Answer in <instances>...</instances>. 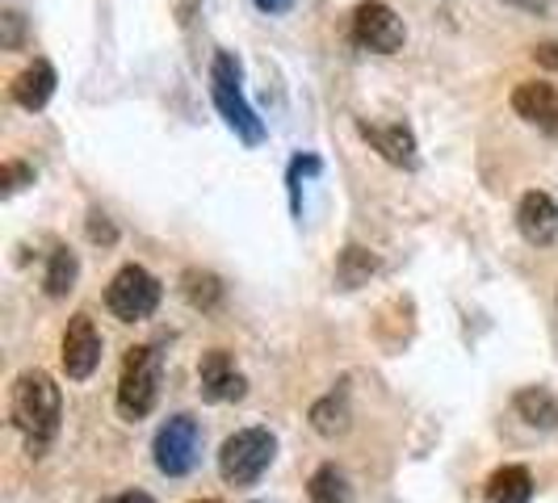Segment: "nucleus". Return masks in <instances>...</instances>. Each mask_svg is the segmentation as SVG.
<instances>
[{
  "mask_svg": "<svg viewBox=\"0 0 558 503\" xmlns=\"http://www.w3.org/2000/svg\"><path fill=\"white\" fill-rule=\"evenodd\" d=\"M9 416H13V428L26 437L29 453H43L56 441L59 419H63V394H59L56 378L47 369H26L13 382Z\"/></svg>",
  "mask_w": 558,
  "mask_h": 503,
  "instance_id": "obj_1",
  "label": "nucleus"
},
{
  "mask_svg": "<svg viewBox=\"0 0 558 503\" xmlns=\"http://www.w3.org/2000/svg\"><path fill=\"white\" fill-rule=\"evenodd\" d=\"M160 398V353L151 344H135L126 348V361H122V373H118V416L122 419H147L151 407Z\"/></svg>",
  "mask_w": 558,
  "mask_h": 503,
  "instance_id": "obj_2",
  "label": "nucleus"
},
{
  "mask_svg": "<svg viewBox=\"0 0 558 503\" xmlns=\"http://www.w3.org/2000/svg\"><path fill=\"white\" fill-rule=\"evenodd\" d=\"M274 453H278V437L269 428H240L219 449V475L227 487H252L274 466Z\"/></svg>",
  "mask_w": 558,
  "mask_h": 503,
  "instance_id": "obj_3",
  "label": "nucleus"
},
{
  "mask_svg": "<svg viewBox=\"0 0 558 503\" xmlns=\"http://www.w3.org/2000/svg\"><path fill=\"white\" fill-rule=\"evenodd\" d=\"M210 97H215L219 113L227 118V126L248 143V147L265 143V122H260L256 110L244 101V88H240V63L227 56V51H219L215 63H210Z\"/></svg>",
  "mask_w": 558,
  "mask_h": 503,
  "instance_id": "obj_4",
  "label": "nucleus"
},
{
  "mask_svg": "<svg viewBox=\"0 0 558 503\" xmlns=\"http://www.w3.org/2000/svg\"><path fill=\"white\" fill-rule=\"evenodd\" d=\"M160 281L151 278L143 265H122L118 273L106 285V307H110L113 319L122 323H140V319H151L156 307H160Z\"/></svg>",
  "mask_w": 558,
  "mask_h": 503,
  "instance_id": "obj_5",
  "label": "nucleus"
},
{
  "mask_svg": "<svg viewBox=\"0 0 558 503\" xmlns=\"http://www.w3.org/2000/svg\"><path fill=\"white\" fill-rule=\"evenodd\" d=\"M156 470L168 478H185L197 466V453H202V428L194 416H172L160 424L156 432Z\"/></svg>",
  "mask_w": 558,
  "mask_h": 503,
  "instance_id": "obj_6",
  "label": "nucleus"
},
{
  "mask_svg": "<svg viewBox=\"0 0 558 503\" xmlns=\"http://www.w3.org/2000/svg\"><path fill=\"white\" fill-rule=\"evenodd\" d=\"M101 353H106V340L97 332L93 315L76 310L68 319V328H63V340H59V365H63L68 382H88L97 373V365H101Z\"/></svg>",
  "mask_w": 558,
  "mask_h": 503,
  "instance_id": "obj_7",
  "label": "nucleus"
},
{
  "mask_svg": "<svg viewBox=\"0 0 558 503\" xmlns=\"http://www.w3.org/2000/svg\"><path fill=\"white\" fill-rule=\"evenodd\" d=\"M353 42L362 51H374V56H395L408 42L403 17L395 13L391 4H383V0H365L353 13Z\"/></svg>",
  "mask_w": 558,
  "mask_h": 503,
  "instance_id": "obj_8",
  "label": "nucleus"
},
{
  "mask_svg": "<svg viewBox=\"0 0 558 503\" xmlns=\"http://www.w3.org/2000/svg\"><path fill=\"white\" fill-rule=\"evenodd\" d=\"M197 391H202L206 403H235V398H244L248 382H244V373L235 369L231 353L210 348V353H202V361H197Z\"/></svg>",
  "mask_w": 558,
  "mask_h": 503,
  "instance_id": "obj_9",
  "label": "nucleus"
},
{
  "mask_svg": "<svg viewBox=\"0 0 558 503\" xmlns=\"http://www.w3.org/2000/svg\"><path fill=\"white\" fill-rule=\"evenodd\" d=\"M517 231L533 248H550L558 240V201L542 189H530L517 206Z\"/></svg>",
  "mask_w": 558,
  "mask_h": 503,
  "instance_id": "obj_10",
  "label": "nucleus"
},
{
  "mask_svg": "<svg viewBox=\"0 0 558 503\" xmlns=\"http://www.w3.org/2000/svg\"><path fill=\"white\" fill-rule=\"evenodd\" d=\"M512 110L517 118H525L530 126L558 135V88L546 81H525L512 88Z\"/></svg>",
  "mask_w": 558,
  "mask_h": 503,
  "instance_id": "obj_11",
  "label": "nucleus"
},
{
  "mask_svg": "<svg viewBox=\"0 0 558 503\" xmlns=\"http://www.w3.org/2000/svg\"><path fill=\"white\" fill-rule=\"evenodd\" d=\"M357 131H362V139L395 168H416V135L408 131V126H374V122H357Z\"/></svg>",
  "mask_w": 558,
  "mask_h": 503,
  "instance_id": "obj_12",
  "label": "nucleus"
},
{
  "mask_svg": "<svg viewBox=\"0 0 558 503\" xmlns=\"http://www.w3.org/2000/svg\"><path fill=\"white\" fill-rule=\"evenodd\" d=\"M9 97H13V106H22V110H43L51 97H56V68L47 63V59H34L26 72H17L13 84H9Z\"/></svg>",
  "mask_w": 558,
  "mask_h": 503,
  "instance_id": "obj_13",
  "label": "nucleus"
},
{
  "mask_svg": "<svg viewBox=\"0 0 558 503\" xmlns=\"http://www.w3.org/2000/svg\"><path fill=\"white\" fill-rule=\"evenodd\" d=\"M512 412L525 419L530 428L550 432V428H558V394H550L546 387H525L512 398Z\"/></svg>",
  "mask_w": 558,
  "mask_h": 503,
  "instance_id": "obj_14",
  "label": "nucleus"
},
{
  "mask_svg": "<svg viewBox=\"0 0 558 503\" xmlns=\"http://www.w3.org/2000/svg\"><path fill=\"white\" fill-rule=\"evenodd\" d=\"M533 500V475L525 466H500L487 478V503H530Z\"/></svg>",
  "mask_w": 558,
  "mask_h": 503,
  "instance_id": "obj_15",
  "label": "nucleus"
},
{
  "mask_svg": "<svg viewBox=\"0 0 558 503\" xmlns=\"http://www.w3.org/2000/svg\"><path fill=\"white\" fill-rule=\"evenodd\" d=\"M181 290H185L190 307L206 310V315H210V310H219V303H223V281L215 278V273H206V269H185Z\"/></svg>",
  "mask_w": 558,
  "mask_h": 503,
  "instance_id": "obj_16",
  "label": "nucleus"
},
{
  "mask_svg": "<svg viewBox=\"0 0 558 503\" xmlns=\"http://www.w3.org/2000/svg\"><path fill=\"white\" fill-rule=\"evenodd\" d=\"M378 273V256L369 248H344L340 252V260H336V281L344 285V290H357V285H365V281Z\"/></svg>",
  "mask_w": 558,
  "mask_h": 503,
  "instance_id": "obj_17",
  "label": "nucleus"
},
{
  "mask_svg": "<svg viewBox=\"0 0 558 503\" xmlns=\"http://www.w3.org/2000/svg\"><path fill=\"white\" fill-rule=\"evenodd\" d=\"M76 273H81V260H76V252L68 248H56L51 252V265H47V294L51 298H63V294H72V285H76Z\"/></svg>",
  "mask_w": 558,
  "mask_h": 503,
  "instance_id": "obj_18",
  "label": "nucleus"
},
{
  "mask_svg": "<svg viewBox=\"0 0 558 503\" xmlns=\"http://www.w3.org/2000/svg\"><path fill=\"white\" fill-rule=\"evenodd\" d=\"M311 428H315L319 437H340V432L349 428V403H344V394L319 398V403L311 407Z\"/></svg>",
  "mask_w": 558,
  "mask_h": 503,
  "instance_id": "obj_19",
  "label": "nucleus"
},
{
  "mask_svg": "<svg viewBox=\"0 0 558 503\" xmlns=\"http://www.w3.org/2000/svg\"><path fill=\"white\" fill-rule=\"evenodd\" d=\"M307 495L311 503H349V478L336 466H319L307 482Z\"/></svg>",
  "mask_w": 558,
  "mask_h": 503,
  "instance_id": "obj_20",
  "label": "nucleus"
},
{
  "mask_svg": "<svg viewBox=\"0 0 558 503\" xmlns=\"http://www.w3.org/2000/svg\"><path fill=\"white\" fill-rule=\"evenodd\" d=\"M0 185H4V197H13L17 189L34 185V168H26L22 160H4V168H0Z\"/></svg>",
  "mask_w": 558,
  "mask_h": 503,
  "instance_id": "obj_21",
  "label": "nucleus"
},
{
  "mask_svg": "<svg viewBox=\"0 0 558 503\" xmlns=\"http://www.w3.org/2000/svg\"><path fill=\"white\" fill-rule=\"evenodd\" d=\"M88 240L110 248V244H118V231H113V223L106 214H88Z\"/></svg>",
  "mask_w": 558,
  "mask_h": 503,
  "instance_id": "obj_22",
  "label": "nucleus"
},
{
  "mask_svg": "<svg viewBox=\"0 0 558 503\" xmlns=\"http://www.w3.org/2000/svg\"><path fill=\"white\" fill-rule=\"evenodd\" d=\"M17 42H22V17L17 13H4V47L17 51Z\"/></svg>",
  "mask_w": 558,
  "mask_h": 503,
  "instance_id": "obj_23",
  "label": "nucleus"
},
{
  "mask_svg": "<svg viewBox=\"0 0 558 503\" xmlns=\"http://www.w3.org/2000/svg\"><path fill=\"white\" fill-rule=\"evenodd\" d=\"M533 59H537V63H546V68H558V42H542V47H533Z\"/></svg>",
  "mask_w": 558,
  "mask_h": 503,
  "instance_id": "obj_24",
  "label": "nucleus"
},
{
  "mask_svg": "<svg viewBox=\"0 0 558 503\" xmlns=\"http://www.w3.org/2000/svg\"><path fill=\"white\" fill-rule=\"evenodd\" d=\"M101 503H156L147 491H122V495H113V500H101Z\"/></svg>",
  "mask_w": 558,
  "mask_h": 503,
  "instance_id": "obj_25",
  "label": "nucleus"
},
{
  "mask_svg": "<svg viewBox=\"0 0 558 503\" xmlns=\"http://www.w3.org/2000/svg\"><path fill=\"white\" fill-rule=\"evenodd\" d=\"M252 4H256L260 13H286V9L294 4V0H252Z\"/></svg>",
  "mask_w": 558,
  "mask_h": 503,
  "instance_id": "obj_26",
  "label": "nucleus"
},
{
  "mask_svg": "<svg viewBox=\"0 0 558 503\" xmlns=\"http://www.w3.org/2000/svg\"><path fill=\"white\" fill-rule=\"evenodd\" d=\"M194 503H215V500H194Z\"/></svg>",
  "mask_w": 558,
  "mask_h": 503,
  "instance_id": "obj_27",
  "label": "nucleus"
}]
</instances>
